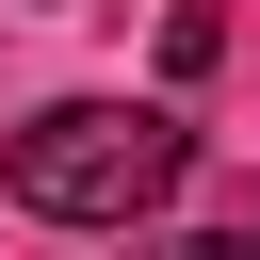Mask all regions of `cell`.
<instances>
[{
  "mask_svg": "<svg viewBox=\"0 0 260 260\" xmlns=\"http://www.w3.org/2000/svg\"><path fill=\"white\" fill-rule=\"evenodd\" d=\"M0 179H16V211H49V228H130V211H162V195L195 179V130H179L162 98H49V114L0 146Z\"/></svg>",
  "mask_w": 260,
  "mask_h": 260,
  "instance_id": "cell-1",
  "label": "cell"
}]
</instances>
